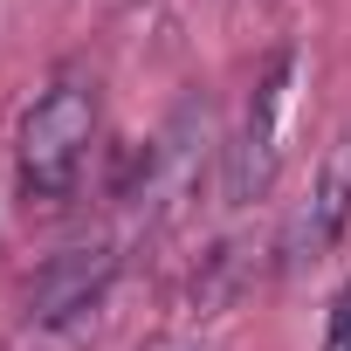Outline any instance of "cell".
<instances>
[{
    "mask_svg": "<svg viewBox=\"0 0 351 351\" xmlns=\"http://www.w3.org/2000/svg\"><path fill=\"white\" fill-rule=\"evenodd\" d=\"M289 76H296V49H276L255 97H248V124L228 145V172H221V193L228 207H255L276 186V158H282V104H289Z\"/></svg>",
    "mask_w": 351,
    "mask_h": 351,
    "instance_id": "cell-2",
    "label": "cell"
},
{
    "mask_svg": "<svg viewBox=\"0 0 351 351\" xmlns=\"http://www.w3.org/2000/svg\"><path fill=\"white\" fill-rule=\"evenodd\" d=\"M344 228H351V131L330 145V158L310 180V193L289 207V221L276 234V269H303V262L330 255Z\"/></svg>",
    "mask_w": 351,
    "mask_h": 351,
    "instance_id": "cell-4",
    "label": "cell"
},
{
    "mask_svg": "<svg viewBox=\"0 0 351 351\" xmlns=\"http://www.w3.org/2000/svg\"><path fill=\"white\" fill-rule=\"evenodd\" d=\"M97 145V90L90 83H56L28 117H21V145H14V172L28 200H62Z\"/></svg>",
    "mask_w": 351,
    "mask_h": 351,
    "instance_id": "cell-1",
    "label": "cell"
},
{
    "mask_svg": "<svg viewBox=\"0 0 351 351\" xmlns=\"http://www.w3.org/2000/svg\"><path fill=\"white\" fill-rule=\"evenodd\" d=\"M138 351H221L214 337H193V330H165V337H145Z\"/></svg>",
    "mask_w": 351,
    "mask_h": 351,
    "instance_id": "cell-6",
    "label": "cell"
},
{
    "mask_svg": "<svg viewBox=\"0 0 351 351\" xmlns=\"http://www.w3.org/2000/svg\"><path fill=\"white\" fill-rule=\"evenodd\" d=\"M117 269H124V255H117L110 241H76V248L49 255V262L28 276V296H21V303H28V324H35V330L76 324L83 310H97V303L110 296Z\"/></svg>",
    "mask_w": 351,
    "mask_h": 351,
    "instance_id": "cell-3",
    "label": "cell"
},
{
    "mask_svg": "<svg viewBox=\"0 0 351 351\" xmlns=\"http://www.w3.org/2000/svg\"><path fill=\"white\" fill-rule=\"evenodd\" d=\"M324 351H351V282H344V296H337V310H330V330H324Z\"/></svg>",
    "mask_w": 351,
    "mask_h": 351,
    "instance_id": "cell-5",
    "label": "cell"
}]
</instances>
